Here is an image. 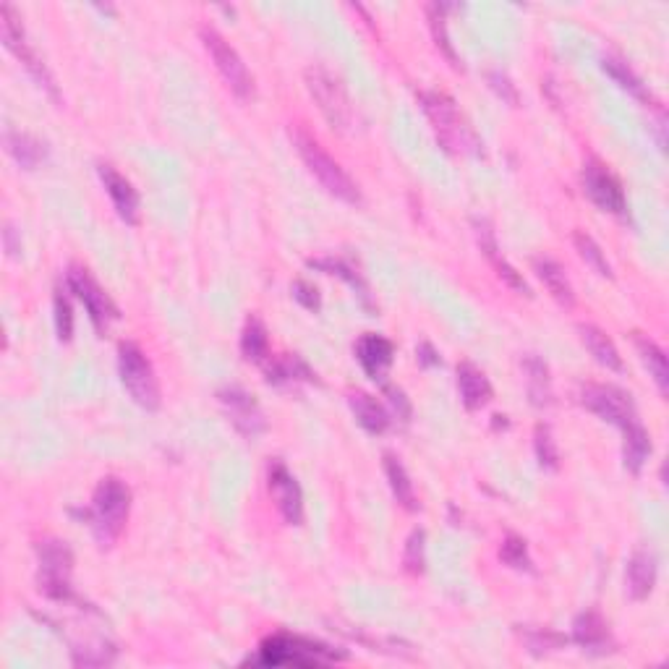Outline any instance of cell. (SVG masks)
I'll return each mask as SVG.
<instances>
[{
	"mask_svg": "<svg viewBox=\"0 0 669 669\" xmlns=\"http://www.w3.org/2000/svg\"><path fill=\"white\" fill-rule=\"evenodd\" d=\"M458 392L468 411H481L492 400V385H489L487 374L471 361L458 364Z\"/></svg>",
	"mask_w": 669,
	"mask_h": 669,
	"instance_id": "ffe728a7",
	"label": "cell"
},
{
	"mask_svg": "<svg viewBox=\"0 0 669 669\" xmlns=\"http://www.w3.org/2000/svg\"><path fill=\"white\" fill-rule=\"evenodd\" d=\"M500 557L505 565H510V568H515V570H534L531 568L534 562H531V555H528L526 541H523L521 536H513V534L507 536L505 544H502V549H500Z\"/></svg>",
	"mask_w": 669,
	"mask_h": 669,
	"instance_id": "8d00e7d4",
	"label": "cell"
},
{
	"mask_svg": "<svg viewBox=\"0 0 669 669\" xmlns=\"http://www.w3.org/2000/svg\"><path fill=\"white\" fill-rule=\"evenodd\" d=\"M291 293H293V298H296L298 304L304 306V309L319 311V306H322L319 291L311 283H306V280H296V283L291 285Z\"/></svg>",
	"mask_w": 669,
	"mask_h": 669,
	"instance_id": "f35d334b",
	"label": "cell"
},
{
	"mask_svg": "<svg viewBox=\"0 0 669 669\" xmlns=\"http://www.w3.org/2000/svg\"><path fill=\"white\" fill-rule=\"evenodd\" d=\"M534 270L536 275H539L541 283H544V288L549 291V296L555 298L557 304L565 306V309H570V306L575 304L573 285H570L568 275H565V270H562L555 259L549 257L534 259Z\"/></svg>",
	"mask_w": 669,
	"mask_h": 669,
	"instance_id": "603a6c76",
	"label": "cell"
},
{
	"mask_svg": "<svg viewBox=\"0 0 669 669\" xmlns=\"http://www.w3.org/2000/svg\"><path fill=\"white\" fill-rule=\"evenodd\" d=\"M447 6L442 3H432V6H426V16H429V27H432L434 42H437V48L447 55V61L458 66V55L453 50V42H450V34H447Z\"/></svg>",
	"mask_w": 669,
	"mask_h": 669,
	"instance_id": "d6a6232c",
	"label": "cell"
},
{
	"mask_svg": "<svg viewBox=\"0 0 669 669\" xmlns=\"http://www.w3.org/2000/svg\"><path fill=\"white\" fill-rule=\"evenodd\" d=\"M385 395L390 398V406L392 411L398 413V419L403 421L411 419V403H408L406 392L398 390V387H385Z\"/></svg>",
	"mask_w": 669,
	"mask_h": 669,
	"instance_id": "60d3db41",
	"label": "cell"
},
{
	"mask_svg": "<svg viewBox=\"0 0 669 669\" xmlns=\"http://www.w3.org/2000/svg\"><path fill=\"white\" fill-rule=\"evenodd\" d=\"M199 37H202L204 50L210 53L212 63H215V68H217V74L223 76V82L228 84L230 92H233L238 100H244V102L254 100V92H257V87H254V76H251V71L244 63V58L238 55V50L233 48V45H230V42L225 40L223 34L217 32L215 27H207V24L199 29Z\"/></svg>",
	"mask_w": 669,
	"mask_h": 669,
	"instance_id": "52a82bcc",
	"label": "cell"
},
{
	"mask_svg": "<svg viewBox=\"0 0 669 669\" xmlns=\"http://www.w3.org/2000/svg\"><path fill=\"white\" fill-rule=\"evenodd\" d=\"M343 651H335L327 643L311 641L304 636H291V633H275L259 646L254 664L264 667H325V664L343 662Z\"/></svg>",
	"mask_w": 669,
	"mask_h": 669,
	"instance_id": "3957f363",
	"label": "cell"
},
{
	"mask_svg": "<svg viewBox=\"0 0 669 669\" xmlns=\"http://www.w3.org/2000/svg\"><path fill=\"white\" fill-rule=\"evenodd\" d=\"M581 332V340L586 345V351L594 356V361H599L602 366L612 369V372H622L625 369V361H622L620 351H617V345L612 343L607 332L599 330L594 325H581L578 327Z\"/></svg>",
	"mask_w": 669,
	"mask_h": 669,
	"instance_id": "cb8c5ba5",
	"label": "cell"
},
{
	"mask_svg": "<svg viewBox=\"0 0 669 669\" xmlns=\"http://www.w3.org/2000/svg\"><path fill=\"white\" fill-rule=\"evenodd\" d=\"M66 285L68 291L74 293L84 304V309L89 314V322L95 325L97 332H105L110 327V322L118 319V306L113 304V298L105 293V288L84 267H71L66 272Z\"/></svg>",
	"mask_w": 669,
	"mask_h": 669,
	"instance_id": "8fae6325",
	"label": "cell"
},
{
	"mask_svg": "<svg viewBox=\"0 0 669 669\" xmlns=\"http://www.w3.org/2000/svg\"><path fill=\"white\" fill-rule=\"evenodd\" d=\"M523 372H526V390L528 398L536 408L552 406V379H549L547 364L536 356L523 359Z\"/></svg>",
	"mask_w": 669,
	"mask_h": 669,
	"instance_id": "f1b7e54d",
	"label": "cell"
},
{
	"mask_svg": "<svg viewBox=\"0 0 669 669\" xmlns=\"http://www.w3.org/2000/svg\"><path fill=\"white\" fill-rule=\"evenodd\" d=\"M217 400H220L230 424L236 426V432L244 434L246 440H257L259 434L267 429L262 408H259L251 392L241 390V387H225V390L217 392Z\"/></svg>",
	"mask_w": 669,
	"mask_h": 669,
	"instance_id": "4fadbf2b",
	"label": "cell"
},
{
	"mask_svg": "<svg viewBox=\"0 0 669 669\" xmlns=\"http://www.w3.org/2000/svg\"><path fill=\"white\" fill-rule=\"evenodd\" d=\"M0 21H3V42H6V48L24 63V68L32 74L34 82L40 84L53 100H58V87H55L53 74H50L48 66L42 63L40 55L34 53L32 45H29L27 32L21 27V16L16 14V8L6 3V6L0 8Z\"/></svg>",
	"mask_w": 669,
	"mask_h": 669,
	"instance_id": "9c48e42d",
	"label": "cell"
},
{
	"mask_svg": "<svg viewBox=\"0 0 669 669\" xmlns=\"http://www.w3.org/2000/svg\"><path fill=\"white\" fill-rule=\"evenodd\" d=\"M602 68L615 79L617 84H620L622 89H625V92H630V95L638 97V100H651V95L646 92V87H643V82L638 79V74L625 61H620L615 55H604Z\"/></svg>",
	"mask_w": 669,
	"mask_h": 669,
	"instance_id": "4dcf8cb0",
	"label": "cell"
},
{
	"mask_svg": "<svg viewBox=\"0 0 669 669\" xmlns=\"http://www.w3.org/2000/svg\"><path fill=\"white\" fill-rule=\"evenodd\" d=\"M426 565V534L421 528L411 531L406 541V552H403V568L408 570L411 575H421L424 573Z\"/></svg>",
	"mask_w": 669,
	"mask_h": 669,
	"instance_id": "d590c367",
	"label": "cell"
},
{
	"mask_svg": "<svg viewBox=\"0 0 669 669\" xmlns=\"http://www.w3.org/2000/svg\"><path fill=\"white\" fill-rule=\"evenodd\" d=\"M118 374L131 395L136 406L144 411H157L163 398H160V382L155 377L152 361L147 359V353L134 343L118 345Z\"/></svg>",
	"mask_w": 669,
	"mask_h": 669,
	"instance_id": "5b68a950",
	"label": "cell"
},
{
	"mask_svg": "<svg viewBox=\"0 0 669 669\" xmlns=\"http://www.w3.org/2000/svg\"><path fill=\"white\" fill-rule=\"evenodd\" d=\"M474 228H476V241H479L481 254L487 257V262L492 264L494 272H497V275H500V278L505 280V283L510 285V288H513V291L526 293V296H528L526 280H523V275L518 270H515L513 264H510L505 257H502L500 244H497V236H494V228H492V225H489V220H476Z\"/></svg>",
	"mask_w": 669,
	"mask_h": 669,
	"instance_id": "e0dca14e",
	"label": "cell"
},
{
	"mask_svg": "<svg viewBox=\"0 0 669 669\" xmlns=\"http://www.w3.org/2000/svg\"><path fill=\"white\" fill-rule=\"evenodd\" d=\"M489 84H492V89L502 97V100H507L510 105H518V92H515V87L510 84V79H507L505 74H497V71L489 74Z\"/></svg>",
	"mask_w": 669,
	"mask_h": 669,
	"instance_id": "ab89813d",
	"label": "cell"
},
{
	"mask_svg": "<svg viewBox=\"0 0 669 669\" xmlns=\"http://www.w3.org/2000/svg\"><path fill=\"white\" fill-rule=\"evenodd\" d=\"M97 176H100L102 186L108 191L115 215L121 217L126 225L139 223V215H142L139 207H142V204H139V194H136L134 183L123 176V173H118L110 163L97 165Z\"/></svg>",
	"mask_w": 669,
	"mask_h": 669,
	"instance_id": "9a60e30c",
	"label": "cell"
},
{
	"mask_svg": "<svg viewBox=\"0 0 669 669\" xmlns=\"http://www.w3.org/2000/svg\"><path fill=\"white\" fill-rule=\"evenodd\" d=\"M241 353H244L246 361L259 366H264L272 359L270 335H267V327H264L259 317L246 319L244 332H241Z\"/></svg>",
	"mask_w": 669,
	"mask_h": 669,
	"instance_id": "83f0119b",
	"label": "cell"
},
{
	"mask_svg": "<svg viewBox=\"0 0 669 669\" xmlns=\"http://www.w3.org/2000/svg\"><path fill=\"white\" fill-rule=\"evenodd\" d=\"M131 513V489L118 476H105L92 494V507L87 510L89 528L102 547L113 544L126 528Z\"/></svg>",
	"mask_w": 669,
	"mask_h": 669,
	"instance_id": "7a4b0ae2",
	"label": "cell"
},
{
	"mask_svg": "<svg viewBox=\"0 0 669 669\" xmlns=\"http://www.w3.org/2000/svg\"><path fill=\"white\" fill-rule=\"evenodd\" d=\"M356 359H359L361 369L366 372V377L374 379V382H382L390 372L392 361H395V345L390 343L382 335H374V332H366L356 340Z\"/></svg>",
	"mask_w": 669,
	"mask_h": 669,
	"instance_id": "2e32d148",
	"label": "cell"
},
{
	"mask_svg": "<svg viewBox=\"0 0 669 669\" xmlns=\"http://www.w3.org/2000/svg\"><path fill=\"white\" fill-rule=\"evenodd\" d=\"M267 487H270L272 500L278 505L285 523L301 526L304 521V492L298 487L296 476L288 471L283 460H272L267 468Z\"/></svg>",
	"mask_w": 669,
	"mask_h": 669,
	"instance_id": "5bb4252c",
	"label": "cell"
},
{
	"mask_svg": "<svg viewBox=\"0 0 669 669\" xmlns=\"http://www.w3.org/2000/svg\"><path fill=\"white\" fill-rule=\"evenodd\" d=\"M3 142H6L8 155L14 157L16 163H19L24 170L40 168V165L48 160V147H45V142H40V139L32 134L8 129L6 136H3Z\"/></svg>",
	"mask_w": 669,
	"mask_h": 669,
	"instance_id": "7402d4cb",
	"label": "cell"
},
{
	"mask_svg": "<svg viewBox=\"0 0 669 669\" xmlns=\"http://www.w3.org/2000/svg\"><path fill=\"white\" fill-rule=\"evenodd\" d=\"M304 79L311 100L317 102L319 113L325 115L332 129L351 131L353 121H356V113H353L351 97H348V92H345V87L340 84L338 76H332L330 71L322 66H311L306 68Z\"/></svg>",
	"mask_w": 669,
	"mask_h": 669,
	"instance_id": "8992f818",
	"label": "cell"
},
{
	"mask_svg": "<svg viewBox=\"0 0 669 669\" xmlns=\"http://www.w3.org/2000/svg\"><path fill=\"white\" fill-rule=\"evenodd\" d=\"M264 374L267 382L272 385H296V382H314L309 366L298 356H280V359H270L264 364Z\"/></svg>",
	"mask_w": 669,
	"mask_h": 669,
	"instance_id": "f546056e",
	"label": "cell"
},
{
	"mask_svg": "<svg viewBox=\"0 0 669 669\" xmlns=\"http://www.w3.org/2000/svg\"><path fill=\"white\" fill-rule=\"evenodd\" d=\"M622 434H625V442H622V463H625L630 474L638 476L651 455V437L643 429L641 421L630 424L628 429H622Z\"/></svg>",
	"mask_w": 669,
	"mask_h": 669,
	"instance_id": "d4e9b609",
	"label": "cell"
},
{
	"mask_svg": "<svg viewBox=\"0 0 669 669\" xmlns=\"http://www.w3.org/2000/svg\"><path fill=\"white\" fill-rule=\"evenodd\" d=\"M421 108L432 123L437 142L450 155H479L484 144L479 142L474 126L460 113L453 97L445 92H421Z\"/></svg>",
	"mask_w": 669,
	"mask_h": 669,
	"instance_id": "6da1fadb",
	"label": "cell"
},
{
	"mask_svg": "<svg viewBox=\"0 0 669 669\" xmlns=\"http://www.w3.org/2000/svg\"><path fill=\"white\" fill-rule=\"evenodd\" d=\"M633 343H636L638 356H641L643 366L649 369L651 379L656 382L659 392H662V395H667V392H669V366H667V356H664V351L654 343V340L646 338V335H641V332H633Z\"/></svg>",
	"mask_w": 669,
	"mask_h": 669,
	"instance_id": "4316f807",
	"label": "cell"
},
{
	"mask_svg": "<svg viewBox=\"0 0 669 669\" xmlns=\"http://www.w3.org/2000/svg\"><path fill=\"white\" fill-rule=\"evenodd\" d=\"M578 403L607 424H615L617 429H628L630 424L638 421L636 406H633L630 395L615 385H594V382L583 385L578 392Z\"/></svg>",
	"mask_w": 669,
	"mask_h": 669,
	"instance_id": "30bf717a",
	"label": "cell"
},
{
	"mask_svg": "<svg viewBox=\"0 0 669 669\" xmlns=\"http://www.w3.org/2000/svg\"><path fill=\"white\" fill-rule=\"evenodd\" d=\"M419 359L424 361L426 366H434V364H440V356H437V351H434L432 345H419Z\"/></svg>",
	"mask_w": 669,
	"mask_h": 669,
	"instance_id": "b9f144b4",
	"label": "cell"
},
{
	"mask_svg": "<svg viewBox=\"0 0 669 669\" xmlns=\"http://www.w3.org/2000/svg\"><path fill=\"white\" fill-rule=\"evenodd\" d=\"M573 641L581 646L588 654H609L612 651V633H609V625L599 612L588 609L581 612L573 622Z\"/></svg>",
	"mask_w": 669,
	"mask_h": 669,
	"instance_id": "ac0fdd59",
	"label": "cell"
},
{
	"mask_svg": "<svg viewBox=\"0 0 669 669\" xmlns=\"http://www.w3.org/2000/svg\"><path fill=\"white\" fill-rule=\"evenodd\" d=\"M534 450L536 458H539V466L544 468V471H557V468H560V450H557V442L555 437H552L549 424H536Z\"/></svg>",
	"mask_w": 669,
	"mask_h": 669,
	"instance_id": "836d02e7",
	"label": "cell"
},
{
	"mask_svg": "<svg viewBox=\"0 0 669 669\" xmlns=\"http://www.w3.org/2000/svg\"><path fill=\"white\" fill-rule=\"evenodd\" d=\"M583 191L599 210L609 212V215L625 217L628 215V199L622 191V183L617 176L599 160H588L583 165Z\"/></svg>",
	"mask_w": 669,
	"mask_h": 669,
	"instance_id": "7c38bea8",
	"label": "cell"
},
{
	"mask_svg": "<svg viewBox=\"0 0 669 669\" xmlns=\"http://www.w3.org/2000/svg\"><path fill=\"white\" fill-rule=\"evenodd\" d=\"M385 476L390 481L392 497L400 507H406L408 513H416L419 510V500H416V489H413V481L408 476L406 466L400 463V458H395L392 453H385Z\"/></svg>",
	"mask_w": 669,
	"mask_h": 669,
	"instance_id": "484cf974",
	"label": "cell"
},
{
	"mask_svg": "<svg viewBox=\"0 0 669 669\" xmlns=\"http://www.w3.org/2000/svg\"><path fill=\"white\" fill-rule=\"evenodd\" d=\"M71 570H74V555L66 541L45 539L37 544V583L48 599L53 602L71 599Z\"/></svg>",
	"mask_w": 669,
	"mask_h": 669,
	"instance_id": "ba28073f",
	"label": "cell"
},
{
	"mask_svg": "<svg viewBox=\"0 0 669 669\" xmlns=\"http://www.w3.org/2000/svg\"><path fill=\"white\" fill-rule=\"evenodd\" d=\"M573 241H575V249H578V257H581L583 262H586L588 267L596 272V275H602V278H612V264L607 262L602 246L596 244L594 238L588 236V233H583V230H578V233L573 236Z\"/></svg>",
	"mask_w": 669,
	"mask_h": 669,
	"instance_id": "1f68e13d",
	"label": "cell"
},
{
	"mask_svg": "<svg viewBox=\"0 0 669 669\" xmlns=\"http://www.w3.org/2000/svg\"><path fill=\"white\" fill-rule=\"evenodd\" d=\"M625 583H628V594L633 602L649 599L656 586V555L651 549L633 552V557L628 560V570H625Z\"/></svg>",
	"mask_w": 669,
	"mask_h": 669,
	"instance_id": "d6986e66",
	"label": "cell"
},
{
	"mask_svg": "<svg viewBox=\"0 0 669 669\" xmlns=\"http://www.w3.org/2000/svg\"><path fill=\"white\" fill-rule=\"evenodd\" d=\"M526 641L534 654H544V651H557L562 643H568V638L557 636L552 630H536V633H528Z\"/></svg>",
	"mask_w": 669,
	"mask_h": 669,
	"instance_id": "74e56055",
	"label": "cell"
},
{
	"mask_svg": "<svg viewBox=\"0 0 669 669\" xmlns=\"http://www.w3.org/2000/svg\"><path fill=\"white\" fill-rule=\"evenodd\" d=\"M53 311H55V332H58V340L68 343L74 338V311H71V298L63 288H58L53 296Z\"/></svg>",
	"mask_w": 669,
	"mask_h": 669,
	"instance_id": "e575fe53",
	"label": "cell"
},
{
	"mask_svg": "<svg viewBox=\"0 0 669 669\" xmlns=\"http://www.w3.org/2000/svg\"><path fill=\"white\" fill-rule=\"evenodd\" d=\"M293 142H296L298 155L304 160L306 170L317 178L319 186H322L327 194L335 196V199H340V202L345 204H361L359 183L345 173V168L335 160V157L327 155L325 147H322L314 136H309L306 131L298 129L296 134H293Z\"/></svg>",
	"mask_w": 669,
	"mask_h": 669,
	"instance_id": "277c9868",
	"label": "cell"
},
{
	"mask_svg": "<svg viewBox=\"0 0 669 669\" xmlns=\"http://www.w3.org/2000/svg\"><path fill=\"white\" fill-rule=\"evenodd\" d=\"M348 406H351V413L356 416L361 429H366L369 434H385L390 429V411L369 392H351L348 395Z\"/></svg>",
	"mask_w": 669,
	"mask_h": 669,
	"instance_id": "44dd1931",
	"label": "cell"
}]
</instances>
